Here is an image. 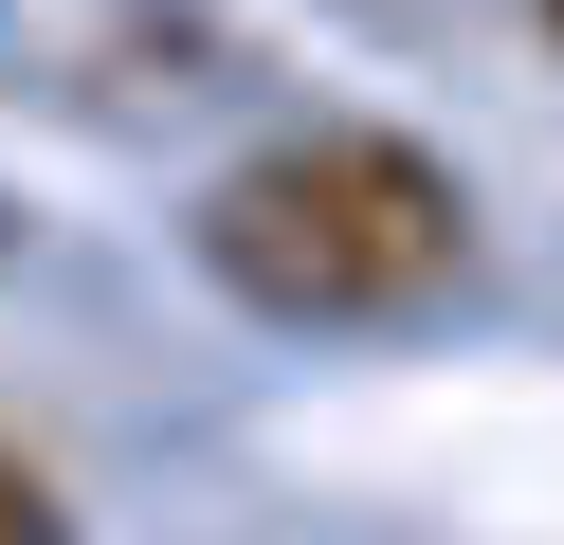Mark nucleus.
Listing matches in <instances>:
<instances>
[{
  "label": "nucleus",
  "instance_id": "2",
  "mask_svg": "<svg viewBox=\"0 0 564 545\" xmlns=\"http://www.w3.org/2000/svg\"><path fill=\"white\" fill-rule=\"evenodd\" d=\"M0 545H74V491H55L19 436H0Z\"/></svg>",
  "mask_w": 564,
  "mask_h": 545
},
{
  "label": "nucleus",
  "instance_id": "3",
  "mask_svg": "<svg viewBox=\"0 0 564 545\" xmlns=\"http://www.w3.org/2000/svg\"><path fill=\"white\" fill-rule=\"evenodd\" d=\"M0 254H19V200H0Z\"/></svg>",
  "mask_w": 564,
  "mask_h": 545
},
{
  "label": "nucleus",
  "instance_id": "1",
  "mask_svg": "<svg viewBox=\"0 0 564 545\" xmlns=\"http://www.w3.org/2000/svg\"><path fill=\"white\" fill-rule=\"evenodd\" d=\"M200 273L273 327H401L474 273V182L419 128H273L200 182Z\"/></svg>",
  "mask_w": 564,
  "mask_h": 545
},
{
  "label": "nucleus",
  "instance_id": "4",
  "mask_svg": "<svg viewBox=\"0 0 564 545\" xmlns=\"http://www.w3.org/2000/svg\"><path fill=\"white\" fill-rule=\"evenodd\" d=\"M546 36H564V0H546Z\"/></svg>",
  "mask_w": 564,
  "mask_h": 545
}]
</instances>
